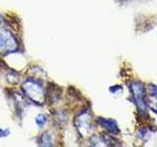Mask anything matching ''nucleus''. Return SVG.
Here are the masks:
<instances>
[{
    "mask_svg": "<svg viewBox=\"0 0 157 147\" xmlns=\"http://www.w3.org/2000/svg\"><path fill=\"white\" fill-rule=\"evenodd\" d=\"M130 90L132 91V95L134 98L136 105L141 112H145L147 104H146V92L144 85L140 81H134L131 83Z\"/></svg>",
    "mask_w": 157,
    "mask_h": 147,
    "instance_id": "nucleus-1",
    "label": "nucleus"
},
{
    "mask_svg": "<svg viewBox=\"0 0 157 147\" xmlns=\"http://www.w3.org/2000/svg\"><path fill=\"white\" fill-rule=\"evenodd\" d=\"M16 48V39L9 31L0 26V51H12Z\"/></svg>",
    "mask_w": 157,
    "mask_h": 147,
    "instance_id": "nucleus-2",
    "label": "nucleus"
},
{
    "mask_svg": "<svg viewBox=\"0 0 157 147\" xmlns=\"http://www.w3.org/2000/svg\"><path fill=\"white\" fill-rule=\"evenodd\" d=\"M25 92L27 93L29 98H32L33 101L37 103L43 102L44 93L41 85H39L36 81H27L24 85Z\"/></svg>",
    "mask_w": 157,
    "mask_h": 147,
    "instance_id": "nucleus-3",
    "label": "nucleus"
},
{
    "mask_svg": "<svg viewBox=\"0 0 157 147\" xmlns=\"http://www.w3.org/2000/svg\"><path fill=\"white\" fill-rule=\"evenodd\" d=\"M75 124L77 126V129L80 131V134L82 136H87L90 134L91 127H90V113L85 112L82 113V114L78 116Z\"/></svg>",
    "mask_w": 157,
    "mask_h": 147,
    "instance_id": "nucleus-4",
    "label": "nucleus"
},
{
    "mask_svg": "<svg viewBox=\"0 0 157 147\" xmlns=\"http://www.w3.org/2000/svg\"><path fill=\"white\" fill-rule=\"evenodd\" d=\"M147 102L151 109L157 113V87L153 85H150L147 89Z\"/></svg>",
    "mask_w": 157,
    "mask_h": 147,
    "instance_id": "nucleus-5",
    "label": "nucleus"
},
{
    "mask_svg": "<svg viewBox=\"0 0 157 147\" xmlns=\"http://www.w3.org/2000/svg\"><path fill=\"white\" fill-rule=\"evenodd\" d=\"M98 124H99L100 126H102L104 129L107 130L111 132V134H119V127H118L117 124L115 121L113 120H107V119H99L98 120Z\"/></svg>",
    "mask_w": 157,
    "mask_h": 147,
    "instance_id": "nucleus-6",
    "label": "nucleus"
}]
</instances>
